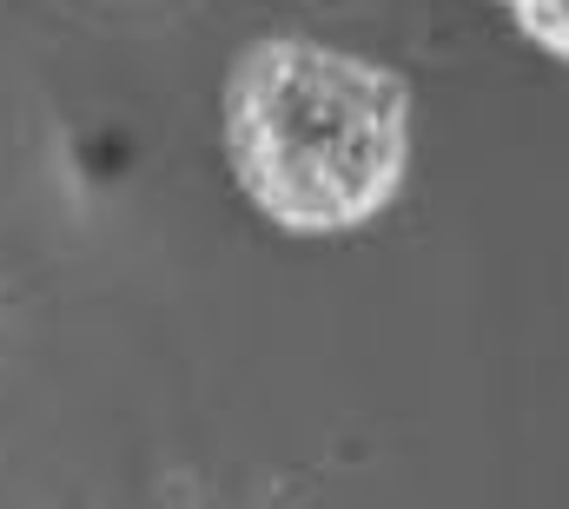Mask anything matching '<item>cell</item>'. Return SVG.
Listing matches in <instances>:
<instances>
[{
	"mask_svg": "<svg viewBox=\"0 0 569 509\" xmlns=\"http://www.w3.org/2000/svg\"><path fill=\"white\" fill-rule=\"evenodd\" d=\"M226 166L246 206L291 239L358 232L405 192L411 87L305 33L252 40L226 73Z\"/></svg>",
	"mask_w": 569,
	"mask_h": 509,
	"instance_id": "6da1fadb",
	"label": "cell"
},
{
	"mask_svg": "<svg viewBox=\"0 0 569 509\" xmlns=\"http://www.w3.org/2000/svg\"><path fill=\"white\" fill-rule=\"evenodd\" d=\"M510 20L537 53L569 60V0H510Z\"/></svg>",
	"mask_w": 569,
	"mask_h": 509,
	"instance_id": "7a4b0ae2",
	"label": "cell"
},
{
	"mask_svg": "<svg viewBox=\"0 0 569 509\" xmlns=\"http://www.w3.org/2000/svg\"><path fill=\"white\" fill-rule=\"evenodd\" d=\"M497 7H510V0H497Z\"/></svg>",
	"mask_w": 569,
	"mask_h": 509,
	"instance_id": "3957f363",
	"label": "cell"
}]
</instances>
